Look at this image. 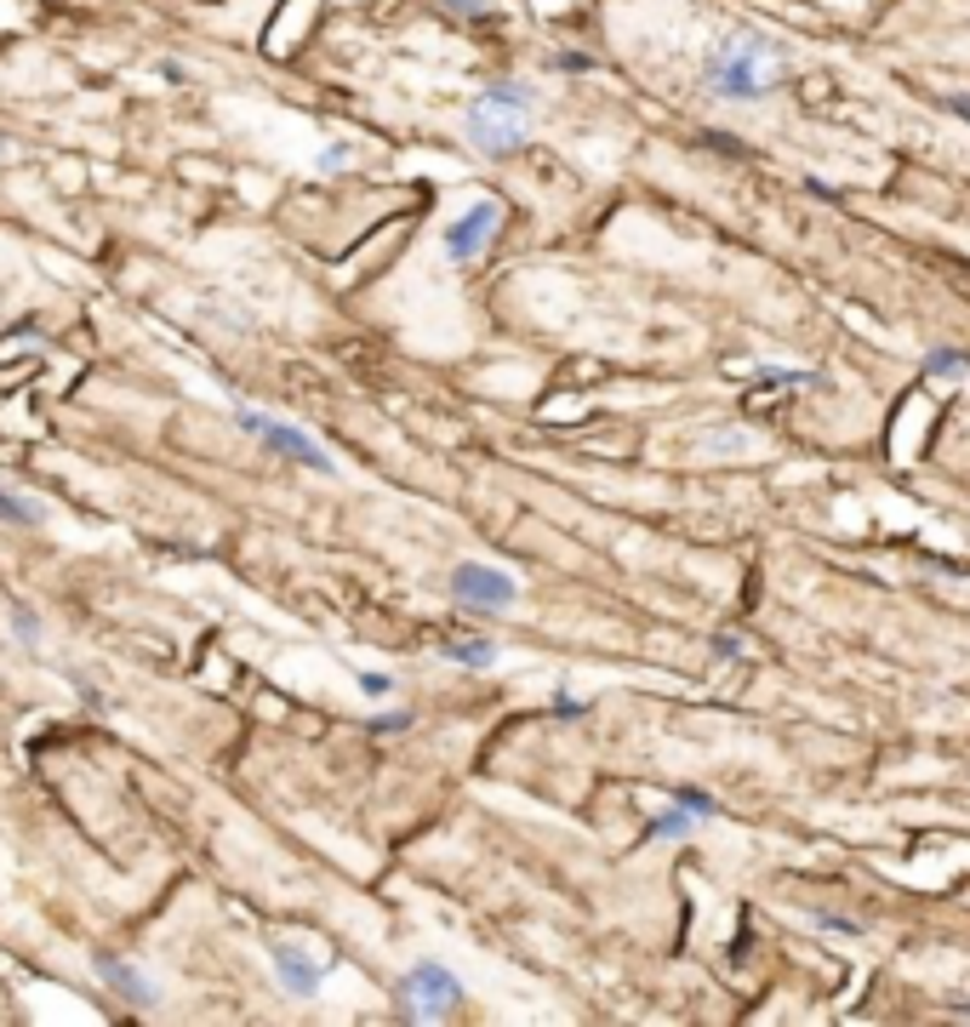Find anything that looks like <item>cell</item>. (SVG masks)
Instances as JSON below:
<instances>
[{
	"label": "cell",
	"instance_id": "d6986e66",
	"mask_svg": "<svg viewBox=\"0 0 970 1027\" xmlns=\"http://www.w3.org/2000/svg\"><path fill=\"white\" fill-rule=\"evenodd\" d=\"M445 7H452V12H468V17H480V12H486V0H445Z\"/></svg>",
	"mask_w": 970,
	"mask_h": 1027
},
{
	"label": "cell",
	"instance_id": "6da1fadb",
	"mask_svg": "<svg viewBox=\"0 0 970 1027\" xmlns=\"http://www.w3.org/2000/svg\"><path fill=\"white\" fill-rule=\"evenodd\" d=\"M777 46L765 35H726L714 40V52L703 58V81L714 97H726V104H765L770 92H777Z\"/></svg>",
	"mask_w": 970,
	"mask_h": 1027
},
{
	"label": "cell",
	"instance_id": "52a82bcc",
	"mask_svg": "<svg viewBox=\"0 0 970 1027\" xmlns=\"http://www.w3.org/2000/svg\"><path fill=\"white\" fill-rule=\"evenodd\" d=\"M268 965H275V976H280V988L286 993H297V999H309V993H320V982H326V965L320 959H309L297 942H268Z\"/></svg>",
	"mask_w": 970,
	"mask_h": 1027
},
{
	"label": "cell",
	"instance_id": "3957f363",
	"mask_svg": "<svg viewBox=\"0 0 970 1027\" xmlns=\"http://www.w3.org/2000/svg\"><path fill=\"white\" fill-rule=\"evenodd\" d=\"M457 1005H463V982L440 959H422L394 982V1011H400V1022H445Z\"/></svg>",
	"mask_w": 970,
	"mask_h": 1027
},
{
	"label": "cell",
	"instance_id": "9c48e42d",
	"mask_svg": "<svg viewBox=\"0 0 970 1027\" xmlns=\"http://www.w3.org/2000/svg\"><path fill=\"white\" fill-rule=\"evenodd\" d=\"M440 657L457 662V668H491L496 662V640H445Z\"/></svg>",
	"mask_w": 970,
	"mask_h": 1027
},
{
	"label": "cell",
	"instance_id": "7402d4cb",
	"mask_svg": "<svg viewBox=\"0 0 970 1027\" xmlns=\"http://www.w3.org/2000/svg\"><path fill=\"white\" fill-rule=\"evenodd\" d=\"M0 155H7V143H0Z\"/></svg>",
	"mask_w": 970,
	"mask_h": 1027
},
{
	"label": "cell",
	"instance_id": "7a4b0ae2",
	"mask_svg": "<svg viewBox=\"0 0 970 1027\" xmlns=\"http://www.w3.org/2000/svg\"><path fill=\"white\" fill-rule=\"evenodd\" d=\"M531 104H537L531 86H486L475 104H468V120H463L468 143H475L480 155H491V160L519 155V148H526V138H531V132H526Z\"/></svg>",
	"mask_w": 970,
	"mask_h": 1027
},
{
	"label": "cell",
	"instance_id": "e0dca14e",
	"mask_svg": "<svg viewBox=\"0 0 970 1027\" xmlns=\"http://www.w3.org/2000/svg\"><path fill=\"white\" fill-rule=\"evenodd\" d=\"M360 691H366V696H388L394 680H388V673H360Z\"/></svg>",
	"mask_w": 970,
	"mask_h": 1027
},
{
	"label": "cell",
	"instance_id": "4fadbf2b",
	"mask_svg": "<svg viewBox=\"0 0 970 1027\" xmlns=\"http://www.w3.org/2000/svg\"><path fill=\"white\" fill-rule=\"evenodd\" d=\"M674 799H680L685 811H696V816H703V822H708V816H719V811H726V805H719L714 793H703V788H680Z\"/></svg>",
	"mask_w": 970,
	"mask_h": 1027
},
{
	"label": "cell",
	"instance_id": "5bb4252c",
	"mask_svg": "<svg viewBox=\"0 0 970 1027\" xmlns=\"http://www.w3.org/2000/svg\"><path fill=\"white\" fill-rule=\"evenodd\" d=\"M708 650H714L719 662H742V657H749V640H742V634H714Z\"/></svg>",
	"mask_w": 970,
	"mask_h": 1027
},
{
	"label": "cell",
	"instance_id": "30bf717a",
	"mask_svg": "<svg viewBox=\"0 0 970 1027\" xmlns=\"http://www.w3.org/2000/svg\"><path fill=\"white\" fill-rule=\"evenodd\" d=\"M696 822H703V816H696V811H685L680 799H674V811H662V816L651 822V828H645V839H685V834L696 828Z\"/></svg>",
	"mask_w": 970,
	"mask_h": 1027
},
{
	"label": "cell",
	"instance_id": "277c9868",
	"mask_svg": "<svg viewBox=\"0 0 970 1027\" xmlns=\"http://www.w3.org/2000/svg\"><path fill=\"white\" fill-rule=\"evenodd\" d=\"M235 422L246 434H258L263 445H275L280 457H291V463H303V468H314V474H337V463L326 457V445H320L309 429H297V422H280V417H263V411H235Z\"/></svg>",
	"mask_w": 970,
	"mask_h": 1027
},
{
	"label": "cell",
	"instance_id": "9a60e30c",
	"mask_svg": "<svg viewBox=\"0 0 970 1027\" xmlns=\"http://www.w3.org/2000/svg\"><path fill=\"white\" fill-rule=\"evenodd\" d=\"M554 719H583L588 714V703H583V696H571V691H554Z\"/></svg>",
	"mask_w": 970,
	"mask_h": 1027
},
{
	"label": "cell",
	"instance_id": "8992f818",
	"mask_svg": "<svg viewBox=\"0 0 970 1027\" xmlns=\"http://www.w3.org/2000/svg\"><path fill=\"white\" fill-rule=\"evenodd\" d=\"M452 594L463 599V606H475V611H503L519 599V583L508 577L503 565H486V560H463L452 571Z\"/></svg>",
	"mask_w": 970,
	"mask_h": 1027
},
{
	"label": "cell",
	"instance_id": "7c38bea8",
	"mask_svg": "<svg viewBox=\"0 0 970 1027\" xmlns=\"http://www.w3.org/2000/svg\"><path fill=\"white\" fill-rule=\"evenodd\" d=\"M0 514H7L12 525H40V520H46L35 503H23V497H12L7 486H0Z\"/></svg>",
	"mask_w": 970,
	"mask_h": 1027
},
{
	"label": "cell",
	"instance_id": "ba28073f",
	"mask_svg": "<svg viewBox=\"0 0 970 1027\" xmlns=\"http://www.w3.org/2000/svg\"><path fill=\"white\" fill-rule=\"evenodd\" d=\"M92 970L104 976V982H109L120 999H132L137 1011H155V999H160V993H155V982H148L137 965H127V959H115V954H104V947H97V954H92Z\"/></svg>",
	"mask_w": 970,
	"mask_h": 1027
},
{
	"label": "cell",
	"instance_id": "44dd1931",
	"mask_svg": "<svg viewBox=\"0 0 970 1027\" xmlns=\"http://www.w3.org/2000/svg\"><path fill=\"white\" fill-rule=\"evenodd\" d=\"M554 63H560V69H571V74H583V69H588V58H577V52H560Z\"/></svg>",
	"mask_w": 970,
	"mask_h": 1027
},
{
	"label": "cell",
	"instance_id": "ffe728a7",
	"mask_svg": "<svg viewBox=\"0 0 970 1027\" xmlns=\"http://www.w3.org/2000/svg\"><path fill=\"white\" fill-rule=\"evenodd\" d=\"M343 160H348V143H332L326 155H320V166H343Z\"/></svg>",
	"mask_w": 970,
	"mask_h": 1027
},
{
	"label": "cell",
	"instance_id": "5b68a950",
	"mask_svg": "<svg viewBox=\"0 0 970 1027\" xmlns=\"http://www.w3.org/2000/svg\"><path fill=\"white\" fill-rule=\"evenodd\" d=\"M496 223H503V206L496 200H468V206L445 223L440 229V246H445V258L452 263H475L486 246H491V235H496Z\"/></svg>",
	"mask_w": 970,
	"mask_h": 1027
},
{
	"label": "cell",
	"instance_id": "ac0fdd59",
	"mask_svg": "<svg viewBox=\"0 0 970 1027\" xmlns=\"http://www.w3.org/2000/svg\"><path fill=\"white\" fill-rule=\"evenodd\" d=\"M406 714H383V719H371V731H378V737H388V731H406Z\"/></svg>",
	"mask_w": 970,
	"mask_h": 1027
},
{
	"label": "cell",
	"instance_id": "8fae6325",
	"mask_svg": "<svg viewBox=\"0 0 970 1027\" xmlns=\"http://www.w3.org/2000/svg\"><path fill=\"white\" fill-rule=\"evenodd\" d=\"M925 378H970V355H959V348H931Z\"/></svg>",
	"mask_w": 970,
	"mask_h": 1027
},
{
	"label": "cell",
	"instance_id": "2e32d148",
	"mask_svg": "<svg viewBox=\"0 0 970 1027\" xmlns=\"http://www.w3.org/2000/svg\"><path fill=\"white\" fill-rule=\"evenodd\" d=\"M12 622H17V640H23V645H40V617H35V611H23V606H17Z\"/></svg>",
	"mask_w": 970,
	"mask_h": 1027
}]
</instances>
